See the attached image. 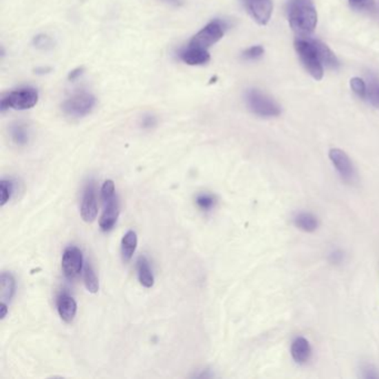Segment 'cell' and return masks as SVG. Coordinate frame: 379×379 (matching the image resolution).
<instances>
[{"mask_svg":"<svg viewBox=\"0 0 379 379\" xmlns=\"http://www.w3.org/2000/svg\"><path fill=\"white\" fill-rule=\"evenodd\" d=\"M287 15L292 30L299 37H306L315 30L317 12L313 0H290Z\"/></svg>","mask_w":379,"mask_h":379,"instance_id":"6da1fadb","label":"cell"},{"mask_svg":"<svg viewBox=\"0 0 379 379\" xmlns=\"http://www.w3.org/2000/svg\"><path fill=\"white\" fill-rule=\"evenodd\" d=\"M295 48L307 72L316 80H321L324 76V65L321 64L313 39L297 38L295 41Z\"/></svg>","mask_w":379,"mask_h":379,"instance_id":"7a4b0ae2","label":"cell"},{"mask_svg":"<svg viewBox=\"0 0 379 379\" xmlns=\"http://www.w3.org/2000/svg\"><path fill=\"white\" fill-rule=\"evenodd\" d=\"M38 99H39V94L35 88H18L3 96L0 108L3 113L10 108L15 110L32 109L37 105Z\"/></svg>","mask_w":379,"mask_h":379,"instance_id":"3957f363","label":"cell"},{"mask_svg":"<svg viewBox=\"0 0 379 379\" xmlns=\"http://www.w3.org/2000/svg\"><path fill=\"white\" fill-rule=\"evenodd\" d=\"M246 102L252 113L263 118L277 117L281 113L279 105L274 99L255 88L247 90Z\"/></svg>","mask_w":379,"mask_h":379,"instance_id":"277c9868","label":"cell"},{"mask_svg":"<svg viewBox=\"0 0 379 379\" xmlns=\"http://www.w3.org/2000/svg\"><path fill=\"white\" fill-rule=\"evenodd\" d=\"M227 28L228 25L226 21L216 18L214 21H209L203 30L191 38L188 44L208 50L210 47L217 44L220 39H223Z\"/></svg>","mask_w":379,"mask_h":379,"instance_id":"5b68a950","label":"cell"},{"mask_svg":"<svg viewBox=\"0 0 379 379\" xmlns=\"http://www.w3.org/2000/svg\"><path fill=\"white\" fill-rule=\"evenodd\" d=\"M96 97L87 91H79L74 94L72 97L67 98L63 105V111L68 116L74 118H81L87 116L96 106Z\"/></svg>","mask_w":379,"mask_h":379,"instance_id":"8992f818","label":"cell"},{"mask_svg":"<svg viewBox=\"0 0 379 379\" xmlns=\"http://www.w3.org/2000/svg\"><path fill=\"white\" fill-rule=\"evenodd\" d=\"M61 268L65 277L69 281H74L80 275V272L84 270V258L78 247L69 246L65 249Z\"/></svg>","mask_w":379,"mask_h":379,"instance_id":"52a82bcc","label":"cell"},{"mask_svg":"<svg viewBox=\"0 0 379 379\" xmlns=\"http://www.w3.org/2000/svg\"><path fill=\"white\" fill-rule=\"evenodd\" d=\"M329 160L333 162L334 167L339 176L347 184H351L356 180V169L348 157L347 153L338 148H333L329 151Z\"/></svg>","mask_w":379,"mask_h":379,"instance_id":"ba28073f","label":"cell"},{"mask_svg":"<svg viewBox=\"0 0 379 379\" xmlns=\"http://www.w3.org/2000/svg\"><path fill=\"white\" fill-rule=\"evenodd\" d=\"M81 218L86 223H93L98 214V206H97V195H96V187L94 182H88L83 199H81L80 208Z\"/></svg>","mask_w":379,"mask_h":379,"instance_id":"9c48e42d","label":"cell"},{"mask_svg":"<svg viewBox=\"0 0 379 379\" xmlns=\"http://www.w3.org/2000/svg\"><path fill=\"white\" fill-rule=\"evenodd\" d=\"M252 19L259 25H266L272 17V0H243Z\"/></svg>","mask_w":379,"mask_h":379,"instance_id":"30bf717a","label":"cell"},{"mask_svg":"<svg viewBox=\"0 0 379 379\" xmlns=\"http://www.w3.org/2000/svg\"><path fill=\"white\" fill-rule=\"evenodd\" d=\"M178 57L182 63L189 66H203L210 61L208 50L189 44L180 48Z\"/></svg>","mask_w":379,"mask_h":379,"instance_id":"8fae6325","label":"cell"},{"mask_svg":"<svg viewBox=\"0 0 379 379\" xmlns=\"http://www.w3.org/2000/svg\"><path fill=\"white\" fill-rule=\"evenodd\" d=\"M57 310L63 321L72 323L77 314V303L73 296L67 292H61L57 299Z\"/></svg>","mask_w":379,"mask_h":379,"instance_id":"7c38bea8","label":"cell"},{"mask_svg":"<svg viewBox=\"0 0 379 379\" xmlns=\"http://www.w3.org/2000/svg\"><path fill=\"white\" fill-rule=\"evenodd\" d=\"M119 216V202L118 198H113L108 203L105 204V210L102 213V218L99 221V226L102 232H109L115 226Z\"/></svg>","mask_w":379,"mask_h":379,"instance_id":"4fadbf2b","label":"cell"},{"mask_svg":"<svg viewBox=\"0 0 379 379\" xmlns=\"http://www.w3.org/2000/svg\"><path fill=\"white\" fill-rule=\"evenodd\" d=\"M290 351H292V359L299 365L306 364L312 356V347H310V342L304 337H297L292 342Z\"/></svg>","mask_w":379,"mask_h":379,"instance_id":"5bb4252c","label":"cell"},{"mask_svg":"<svg viewBox=\"0 0 379 379\" xmlns=\"http://www.w3.org/2000/svg\"><path fill=\"white\" fill-rule=\"evenodd\" d=\"M314 45H315L316 50L318 52L319 58H321V64L325 67L330 68V69H336L339 66L338 59L336 57L329 47L327 45L321 43V41H317V39H313Z\"/></svg>","mask_w":379,"mask_h":379,"instance_id":"9a60e30c","label":"cell"},{"mask_svg":"<svg viewBox=\"0 0 379 379\" xmlns=\"http://www.w3.org/2000/svg\"><path fill=\"white\" fill-rule=\"evenodd\" d=\"M137 275H138L139 283L142 286L146 288H151L153 286L155 279H153V272L149 266V261L144 256L139 257L137 261Z\"/></svg>","mask_w":379,"mask_h":379,"instance_id":"2e32d148","label":"cell"},{"mask_svg":"<svg viewBox=\"0 0 379 379\" xmlns=\"http://www.w3.org/2000/svg\"><path fill=\"white\" fill-rule=\"evenodd\" d=\"M137 243H138V239H137L136 232L129 230L124 234L122 239V247H120L122 261L124 263H128L133 258V254L136 252Z\"/></svg>","mask_w":379,"mask_h":379,"instance_id":"e0dca14e","label":"cell"},{"mask_svg":"<svg viewBox=\"0 0 379 379\" xmlns=\"http://www.w3.org/2000/svg\"><path fill=\"white\" fill-rule=\"evenodd\" d=\"M294 224L297 228L305 232H314L318 228V219L310 213H299L294 217Z\"/></svg>","mask_w":379,"mask_h":379,"instance_id":"ac0fdd59","label":"cell"},{"mask_svg":"<svg viewBox=\"0 0 379 379\" xmlns=\"http://www.w3.org/2000/svg\"><path fill=\"white\" fill-rule=\"evenodd\" d=\"M0 296H1V301L7 303L10 301L12 296L15 294L16 283L15 278L12 277L10 274L3 272L1 278H0Z\"/></svg>","mask_w":379,"mask_h":379,"instance_id":"d6986e66","label":"cell"},{"mask_svg":"<svg viewBox=\"0 0 379 379\" xmlns=\"http://www.w3.org/2000/svg\"><path fill=\"white\" fill-rule=\"evenodd\" d=\"M10 136L16 145H26L30 140V131L26 124L23 122H15L10 126Z\"/></svg>","mask_w":379,"mask_h":379,"instance_id":"ffe728a7","label":"cell"},{"mask_svg":"<svg viewBox=\"0 0 379 379\" xmlns=\"http://www.w3.org/2000/svg\"><path fill=\"white\" fill-rule=\"evenodd\" d=\"M367 97L371 104L375 107H379V78L373 74L368 75Z\"/></svg>","mask_w":379,"mask_h":379,"instance_id":"44dd1931","label":"cell"},{"mask_svg":"<svg viewBox=\"0 0 379 379\" xmlns=\"http://www.w3.org/2000/svg\"><path fill=\"white\" fill-rule=\"evenodd\" d=\"M84 283L86 290L91 294H96L99 290L98 278L94 272L93 266L90 263H86L84 267Z\"/></svg>","mask_w":379,"mask_h":379,"instance_id":"7402d4cb","label":"cell"},{"mask_svg":"<svg viewBox=\"0 0 379 379\" xmlns=\"http://www.w3.org/2000/svg\"><path fill=\"white\" fill-rule=\"evenodd\" d=\"M351 8L359 12H373L376 8L375 0H348Z\"/></svg>","mask_w":379,"mask_h":379,"instance_id":"603a6c76","label":"cell"},{"mask_svg":"<svg viewBox=\"0 0 379 379\" xmlns=\"http://www.w3.org/2000/svg\"><path fill=\"white\" fill-rule=\"evenodd\" d=\"M32 45L39 50H50L54 48V41L52 38L45 34H39V35L35 36L32 39Z\"/></svg>","mask_w":379,"mask_h":379,"instance_id":"cb8c5ba5","label":"cell"},{"mask_svg":"<svg viewBox=\"0 0 379 379\" xmlns=\"http://www.w3.org/2000/svg\"><path fill=\"white\" fill-rule=\"evenodd\" d=\"M196 203L200 209L208 212L216 205V197L210 194H199L196 198Z\"/></svg>","mask_w":379,"mask_h":379,"instance_id":"d4e9b609","label":"cell"},{"mask_svg":"<svg viewBox=\"0 0 379 379\" xmlns=\"http://www.w3.org/2000/svg\"><path fill=\"white\" fill-rule=\"evenodd\" d=\"M350 87L359 98L366 99L367 97V85L362 78L355 77L350 80Z\"/></svg>","mask_w":379,"mask_h":379,"instance_id":"484cf974","label":"cell"},{"mask_svg":"<svg viewBox=\"0 0 379 379\" xmlns=\"http://www.w3.org/2000/svg\"><path fill=\"white\" fill-rule=\"evenodd\" d=\"M116 197V189L115 182L113 180H106L102 187V199L104 204L108 203L109 200Z\"/></svg>","mask_w":379,"mask_h":379,"instance_id":"4316f807","label":"cell"},{"mask_svg":"<svg viewBox=\"0 0 379 379\" xmlns=\"http://www.w3.org/2000/svg\"><path fill=\"white\" fill-rule=\"evenodd\" d=\"M0 191H1V206H5L12 198V191H14L12 182L6 180H1L0 182Z\"/></svg>","mask_w":379,"mask_h":379,"instance_id":"83f0119b","label":"cell"},{"mask_svg":"<svg viewBox=\"0 0 379 379\" xmlns=\"http://www.w3.org/2000/svg\"><path fill=\"white\" fill-rule=\"evenodd\" d=\"M263 55V48L261 46H252L247 48L245 52H243V58L245 61H256V59L261 58Z\"/></svg>","mask_w":379,"mask_h":379,"instance_id":"f1b7e54d","label":"cell"},{"mask_svg":"<svg viewBox=\"0 0 379 379\" xmlns=\"http://www.w3.org/2000/svg\"><path fill=\"white\" fill-rule=\"evenodd\" d=\"M362 377L364 378L376 379L379 378V371L373 365L366 364L362 367Z\"/></svg>","mask_w":379,"mask_h":379,"instance_id":"f546056e","label":"cell"},{"mask_svg":"<svg viewBox=\"0 0 379 379\" xmlns=\"http://www.w3.org/2000/svg\"><path fill=\"white\" fill-rule=\"evenodd\" d=\"M140 124H142V127L144 128V129H151V128H153L155 127V126H156L157 118L156 117L153 116V115H151V113H147V115H145V116L142 117Z\"/></svg>","mask_w":379,"mask_h":379,"instance_id":"4dcf8cb0","label":"cell"},{"mask_svg":"<svg viewBox=\"0 0 379 379\" xmlns=\"http://www.w3.org/2000/svg\"><path fill=\"white\" fill-rule=\"evenodd\" d=\"M84 67H78L76 69L72 70L69 74H68V80L75 81L80 77L83 74H84Z\"/></svg>","mask_w":379,"mask_h":379,"instance_id":"1f68e13d","label":"cell"},{"mask_svg":"<svg viewBox=\"0 0 379 379\" xmlns=\"http://www.w3.org/2000/svg\"><path fill=\"white\" fill-rule=\"evenodd\" d=\"M343 261V252H339V250H337V252H334L332 255H330V261L334 263H339L340 261Z\"/></svg>","mask_w":379,"mask_h":379,"instance_id":"d6a6232c","label":"cell"},{"mask_svg":"<svg viewBox=\"0 0 379 379\" xmlns=\"http://www.w3.org/2000/svg\"><path fill=\"white\" fill-rule=\"evenodd\" d=\"M50 72H52L50 67H37L35 69V74H37V75H47Z\"/></svg>","mask_w":379,"mask_h":379,"instance_id":"836d02e7","label":"cell"},{"mask_svg":"<svg viewBox=\"0 0 379 379\" xmlns=\"http://www.w3.org/2000/svg\"><path fill=\"white\" fill-rule=\"evenodd\" d=\"M0 310H1V314H0V318L3 319L6 317L7 313H8V307H7L6 303L1 301L0 304Z\"/></svg>","mask_w":379,"mask_h":379,"instance_id":"e575fe53","label":"cell"},{"mask_svg":"<svg viewBox=\"0 0 379 379\" xmlns=\"http://www.w3.org/2000/svg\"><path fill=\"white\" fill-rule=\"evenodd\" d=\"M171 1H176V0H171Z\"/></svg>","mask_w":379,"mask_h":379,"instance_id":"d590c367","label":"cell"}]
</instances>
